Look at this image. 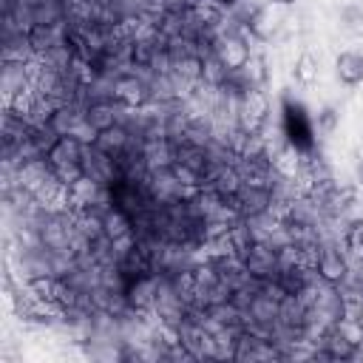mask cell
I'll return each mask as SVG.
<instances>
[{"instance_id":"6da1fadb","label":"cell","mask_w":363,"mask_h":363,"mask_svg":"<svg viewBox=\"0 0 363 363\" xmlns=\"http://www.w3.org/2000/svg\"><path fill=\"white\" fill-rule=\"evenodd\" d=\"M284 128H286V136L292 142V150L312 147V125H309L301 105H292V102L284 105Z\"/></svg>"},{"instance_id":"7a4b0ae2","label":"cell","mask_w":363,"mask_h":363,"mask_svg":"<svg viewBox=\"0 0 363 363\" xmlns=\"http://www.w3.org/2000/svg\"><path fill=\"white\" fill-rule=\"evenodd\" d=\"M315 269H318V278L326 284V286H335L340 284L346 275H349V261L343 258L340 250L335 247H326L315 255Z\"/></svg>"},{"instance_id":"3957f363","label":"cell","mask_w":363,"mask_h":363,"mask_svg":"<svg viewBox=\"0 0 363 363\" xmlns=\"http://www.w3.org/2000/svg\"><path fill=\"white\" fill-rule=\"evenodd\" d=\"M113 99L125 108H142L150 99V88L136 77H119L113 82Z\"/></svg>"},{"instance_id":"277c9868","label":"cell","mask_w":363,"mask_h":363,"mask_svg":"<svg viewBox=\"0 0 363 363\" xmlns=\"http://www.w3.org/2000/svg\"><path fill=\"white\" fill-rule=\"evenodd\" d=\"M216 57H218V62L227 68V71H244V65H247V60L252 57L250 54V45L244 43V40H238V37H224L221 43H218V48H216Z\"/></svg>"},{"instance_id":"5b68a950","label":"cell","mask_w":363,"mask_h":363,"mask_svg":"<svg viewBox=\"0 0 363 363\" xmlns=\"http://www.w3.org/2000/svg\"><path fill=\"white\" fill-rule=\"evenodd\" d=\"M335 71H337V79L343 85H349V88L360 85L363 82V51H343V54H337Z\"/></svg>"},{"instance_id":"8992f818","label":"cell","mask_w":363,"mask_h":363,"mask_svg":"<svg viewBox=\"0 0 363 363\" xmlns=\"http://www.w3.org/2000/svg\"><path fill=\"white\" fill-rule=\"evenodd\" d=\"M85 122H88V128H91L94 133H102V130L113 128V125H116L113 105H108V102H96V105H91V108L85 111Z\"/></svg>"},{"instance_id":"52a82bcc","label":"cell","mask_w":363,"mask_h":363,"mask_svg":"<svg viewBox=\"0 0 363 363\" xmlns=\"http://www.w3.org/2000/svg\"><path fill=\"white\" fill-rule=\"evenodd\" d=\"M156 295H159V289H156L153 278H139V281L128 289V301H130L136 309H150V306H156Z\"/></svg>"},{"instance_id":"ba28073f","label":"cell","mask_w":363,"mask_h":363,"mask_svg":"<svg viewBox=\"0 0 363 363\" xmlns=\"http://www.w3.org/2000/svg\"><path fill=\"white\" fill-rule=\"evenodd\" d=\"M292 77L301 82V85H312L318 79V60L315 54L303 51L298 60H295V68H292Z\"/></svg>"},{"instance_id":"9c48e42d","label":"cell","mask_w":363,"mask_h":363,"mask_svg":"<svg viewBox=\"0 0 363 363\" xmlns=\"http://www.w3.org/2000/svg\"><path fill=\"white\" fill-rule=\"evenodd\" d=\"M102 227H105V233H108L111 238H119V235L128 233V218H125L119 210H113V213H108V216L102 218Z\"/></svg>"},{"instance_id":"30bf717a","label":"cell","mask_w":363,"mask_h":363,"mask_svg":"<svg viewBox=\"0 0 363 363\" xmlns=\"http://www.w3.org/2000/svg\"><path fill=\"white\" fill-rule=\"evenodd\" d=\"M337 122H340V113L335 108H329V105L318 113V130H323V133H335Z\"/></svg>"},{"instance_id":"8fae6325","label":"cell","mask_w":363,"mask_h":363,"mask_svg":"<svg viewBox=\"0 0 363 363\" xmlns=\"http://www.w3.org/2000/svg\"><path fill=\"white\" fill-rule=\"evenodd\" d=\"M343 241H346V250H349L352 255H363V227H360V224L349 227Z\"/></svg>"},{"instance_id":"7c38bea8","label":"cell","mask_w":363,"mask_h":363,"mask_svg":"<svg viewBox=\"0 0 363 363\" xmlns=\"http://www.w3.org/2000/svg\"><path fill=\"white\" fill-rule=\"evenodd\" d=\"M244 71H247L250 82H264V77H267V71H264V60H261V57H250L247 65H244Z\"/></svg>"},{"instance_id":"4fadbf2b","label":"cell","mask_w":363,"mask_h":363,"mask_svg":"<svg viewBox=\"0 0 363 363\" xmlns=\"http://www.w3.org/2000/svg\"><path fill=\"white\" fill-rule=\"evenodd\" d=\"M357 182H360V184H363V162H360V164H357Z\"/></svg>"},{"instance_id":"5bb4252c","label":"cell","mask_w":363,"mask_h":363,"mask_svg":"<svg viewBox=\"0 0 363 363\" xmlns=\"http://www.w3.org/2000/svg\"><path fill=\"white\" fill-rule=\"evenodd\" d=\"M269 3H292V0H269Z\"/></svg>"}]
</instances>
